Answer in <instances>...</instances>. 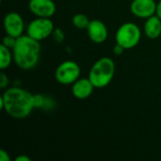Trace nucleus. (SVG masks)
Here are the masks:
<instances>
[{
	"instance_id": "aec40b11",
	"label": "nucleus",
	"mask_w": 161,
	"mask_h": 161,
	"mask_svg": "<svg viewBox=\"0 0 161 161\" xmlns=\"http://www.w3.org/2000/svg\"><path fill=\"white\" fill-rule=\"evenodd\" d=\"M16 161H31L30 158H28L27 156H25V155H21V156H18L16 158Z\"/></svg>"
},
{
	"instance_id": "6e6552de",
	"label": "nucleus",
	"mask_w": 161,
	"mask_h": 161,
	"mask_svg": "<svg viewBox=\"0 0 161 161\" xmlns=\"http://www.w3.org/2000/svg\"><path fill=\"white\" fill-rule=\"evenodd\" d=\"M158 3L155 0H133L130 4V10L134 16L141 19H147L157 12Z\"/></svg>"
},
{
	"instance_id": "f257e3e1",
	"label": "nucleus",
	"mask_w": 161,
	"mask_h": 161,
	"mask_svg": "<svg viewBox=\"0 0 161 161\" xmlns=\"http://www.w3.org/2000/svg\"><path fill=\"white\" fill-rule=\"evenodd\" d=\"M0 103L1 109L11 118L18 120L27 118L35 108L34 95L19 87L7 89L1 95Z\"/></svg>"
},
{
	"instance_id": "1a4fd4ad",
	"label": "nucleus",
	"mask_w": 161,
	"mask_h": 161,
	"mask_svg": "<svg viewBox=\"0 0 161 161\" xmlns=\"http://www.w3.org/2000/svg\"><path fill=\"white\" fill-rule=\"evenodd\" d=\"M28 8L35 16L44 18H51L57 10L53 0H29Z\"/></svg>"
},
{
	"instance_id": "4468645a",
	"label": "nucleus",
	"mask_w": 161,
	"mask_h": 161,
	"mask_svg": "<svg viewBox=\"0 0 161 161\" xmlns=\"http://www.w3.org/2000/svg\"><path fill=\"white\" fill-rule=\"evenodd\" d=\"M90 22H91V20L89 19V17L83 13H76L72 18L73 25L78 29H87Z\"/></svg>"
},
{
	"instance_id": "dca6fc26",
	"label": "nucleus",
	"mask_w": 161,
	"mask_h": 161,
	"mask_svg": "<svg viewBox=\"0 0 161 161\" xmlns=\"http://www.w3.org/2000/svg\"><path fill=\"white\" fill-rule=\"evenodd\" d=\"M8 85V76L2 72L1 73V75H0V88L1 89H5L7 88Z\"/></svg>"
},
{
	"instance_id": "0eeeda50",
	"label": "nucleus",
	"mask_w": 161,
	"mask_h": 161,
	"mask_svg": "<svg viewBox=\"0 0 161 161\" xmlns=\"http://www.w3.org/2000/svg\"><path fill=\"white\" fill-rule=\"evenodd\" d=\"M3 25L7 35L12 36L14 38H19L20 36L24 35L25 22L22 16L17 12H8L4 18Z\"/></svg>"
},
{
	"instance_id": "a211bd4d",
	"label": "nucleus",
	"mask_w": 161,
	"mask_h": 161,
	"mask_svg": "<svg viewBox=\"0 0 161 161\" xmlns=\"http://www.w3.org/2000/svg\"><path fill=\"white\" fill-rule=\"evenodd\" d=\"M125 49L123 47V46H121L120 44H118V43H116V45L114 46V48H113V53L116 55V56H120L121 54H123L124 53V51H125Z\"/></svg>"
},
{
	"instance_id": "f3484780",
	"label": "nucleus",
	"mask_w": 161,
	"mask_h": 161,
	"mask_svg": "<svg viewBox=\"0 0 161 161\" xmlns=\"http://www.w3.org/2000/svg\"><path fill=\"white\" fill-rule=\"evenodd\" d=\"M43 104H44V98L42 95H34L35 108H41Z\"/></svg>"
},
{
	"instance_id": "39448f33",
	"label": "nucleus",
	"mask_w": 161,
	"mask_h": 161,
	"mask_svg": "<svg viewBox=\"0 0 161 161\" xmlns=\"http://www.w3.org/2000/svg\"><path fill=\"white\" fill-rule=\"evenodd\" d=\"M54 23L50 18L38 17L26 26V34L36 41H43L54 33Z\"/></svg>"
},
{
	"instance_id": "9d476101",
	"label": "nucleus",
	"mask_w": 161,
	"mask_h": 161,
	"mask_svg": "<svg viewBox=\"0 0 161 161\" xmlns=\"http://www.w3.org/2000/svg\"><path fill=\"white\" fill-rule=\"evenodd\" d=\"M88 36L94 43H103L108 40V30L107 25L100 20H91L87 28Z\"/></svg>"
},
{
	"instance_id": "20e7f679",
	"label": "nucleus",
	"mask_w": 161,
	"mask_h": 161,
	"mask_svg": "<svg viewBox=\"0 0 161 161\" xmlns=\"http://www.w3.org/2000/svg\"><path fill=\"white\" fill-rule=\"evenodd\" d=\"M142 38L141 28L135 23H125L116 31V43L123 46L125 50L136 47Z\"/></svg>"
},
{
	"instance_id": "2eb2a0df",
	"label": "nucleus",
	"mask_w": 161,
	"mask_h": 161,
	"mask_svg": "<svg viewBox=\"0 0 161 161\" xmlns=\"http://www.w3.org/2000/svg\"><path fill=\"white\" fill-rule=\"evenodd\" d=\"M16 40H17V38H14L12 36H9V35H6L4 37L1 44H3L6 47H8V48H9V49L12 50V48L14 47V45L16 43Z\"/></svg>"
},
{
	"instance_id": "f8f14e48",
	"label": "nucleus",
	"mask_w": 161,
	"mask_h": 161,
	"mask_svg": "<svg viewBox=\"0 0 161 161\" xmlns=\"http://www.w3.org/2000/svg\"><path fill=\"white\" fill-rule=\"evenodd\" d=\"M144 34L147 38L155 40L161 35V19L157 15H153L145 19L143 26Z\"/></svg>"
},
{
	"instance_id": "6ab92c4d",
	"label": "nucleus",
	"mask_w": 161,
	"mask_h": 161,
	"mask_svg": "<svg viewBox=\"0 0 161 161\" xmlns=\"http://www.w3.org/2000/svg\"><path fill=\"white\" fill-rule=\"evenodd\" d=\"M0 160L1 161H10V158L5 150H0Z\"/></svg>"
},
{
	"instance_id": "412c9836",
	"label": "nucleus",
	"mask_w": 161,
	"mask_h": 161,
	"mask_svg": "<svg viewBox=\"0 0 161 161\" xmlns=\"http://www.w3.org/2000/svg\"><path fill=\"white\" fill-rule=\"evenodd\" d=\"M156 14L161 19V0L158 3V7H157V12Z\"/></svg>"
},
{
	"instance_id": "ddd939ff",
	"label": "nucleus",
	"mask_w": 161,
	"mask_h": 161,
	"mask_svg": "<svg viewBox=\"0 0 161 161\" xmlns=\"http://www.w3.org/2000/svg\"><path fill=\"white\" fill-rule=\"evenodd\" d=\"M13 60L12 50L6 47L3 44H0V69L3 71L8 68Z\"/></svg>"
},
{
	"instance_id": "423d86ee",
	"label": "nucleus",
	"mask_w": 161,
	"mask_h": 161,
	"mask_svg": "<svg viewBox=\"0 0 161 161\" xmlns=\"http://www.w3.org/2000/svg\"><path fill=\"white\" fill-rule=\"evenodd\" d=\"M80 67L74 60H65L60 63L55 72L56 80L62 85H72L80 77Z\"/></svg>"
},
{
	"instance_id": "f03ea898",
	"label": "nucleus",
	"mask_w": 161,
	"mask_h": 161,
	"mask_svg": "<svg viewBox=\"0 0 161 161\" xmlns=\"http://www.w3.org/2000/svg\"><path fill=\"white\" fill-rule=\"evenodd\" d=\"M13 60L22 70L35 68L41 58V44L39 41L26 35H22L16 40L12 48Z\"/></svg>"
},
{
	"instance_id": "9b49d317",
	"label": "nucleus",
	"mask_w": 161,
	"mask_h": 161,
	"mask_svg": "<svg viewBox=\"0 0 161 161\" xmlns=\"http://www.w3.org/2000/svg\"><path fill=\"white\" fill-rule=\"evenodd\" d=\"M94 86L90 80L87 78H78L75 83L72 84V93L76 99H86L90 97L94 90Z\"/></svg>"
},
{
	"instance_id": "7ed1b4c3",
	"label": "nucleus",
	"mask_w": 161,
	"mask_h": 161,
	"mask_svg": "<svg viewBox=\"0 0 161 161\" xmlns=\"http://www.w3.org/2000/svg\"><path fill=\"white\" fill-rule=\"evenodd\" d=\"M115 74V63L112 58L104 57L93 63L90 72L89 78L95 89H103L109 85Z\"/></svg>"
}]
</instances>
